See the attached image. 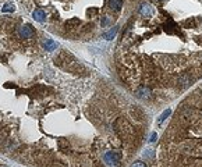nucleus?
<instances>
[{"label": "nucleus", "mask_w": 202, "mask_h": 167, "mask_svg": "<svg viewBox=\"0 0 202 167\" xmlns=\"http://www.w3.org/2000/svg\"><path fill=\"white\" fill-rule=\"evenodd\" d=\"M153 141H156V134H152V137H151V142H153Z\"/></svg>", "instance_id": "9b49d317"}, {"label": "nucleus", "mask_w": 202, "mask_h": 167, "mask_svg": "<svg viewBox=\"0 0 202 167\" xmlns=\"http://www.w3.org/2000/svg\"><path fill=\"white\" fill-rule=\"evenodd\" d=\"M123 6V0H109V7L114 11H119Z\"/></svg>", "instance_id": "7ed1b4c3"}, {"label": "nucleus", "mask_w": 202, "mask_h": 167, "mask_svg": "<svg viewBox=\"0 0 202 167\" xmlns=\"http://www.w3.org/2000/svg\"><path fill=\"white\" fill-rule=\"evenodd\" d=\"M18 35L24 41H31V39L35 38V31H34V28L29 24H24V25L18 28Z\"/></svg>", "instance_id": "f257e3e1"}, {"label": "nucleus", "mask_w": 202, "mask_h": 167, "mask_svg": "<svg viewBox=\"0 0 202 167\" xmlns=\"http://www.w3.org/2000/svg\"><path fill=\"white\" fill-rule=\"evenodd\" d=\"M139 11H141V14L144 15V17H151L152 13H153V11H152V6L151 4H142Z\"/></svg>", "instance_id": "20e7f679"}, {"label": "nucleus", "mask_w": 202, "mask_h": 167, "mask_svg": "<svg viewBox=\"0 0 202 167\" xmlns=\"http://www.w3.org/2000/svg\"><path fill=\"white\" fill-rule=\"evenodd\" d=\"M131 167H147V164H145V163H142V162H137Z\"/></svg>", "instance_id": "9d476101"}, {"label": "nucleus", "mask_w": 202, "mask_h": 167, "mask_svg": "<svg viewBox=\"0 0 202 167\" xmlns=\"http://www.w3.org/2000/svg\"><path fill=\"white\" fill-rule=\"evenodd\" d=\"M43 48H45V50H54V49L57 48V45H56V42H53L52 39H45V41H43Z\"/></svg>", "instance_id": "39448f33"}, {"label": "nucleus", "mask_w": 202, "mask_h": 167, "mask_svg": "<svg viewBox=\"0 0 202 167\" xmlns=\"http://www.w3.org/2000/svg\"><path fill=\"white\" fill-rule=\"evenodd\" d=\"M14 4L13 3H7V4L4 6V7H2V11L3 13H10V11H14Z\"/></svg>", "instance_id": "423d86ee"}, {"label": "nucleus", "mask_w": 202, "mask_h": 167, "mask_svg": "<svg viewBox=\"0 0 202 167\" xmlns=\"http://www.w3.org/2000/svg\"><path fill=\"white\" fill-rule=\"evenodd\" d=\"M180 84H183L184 86H188V85H191V79H188V75L183 77V78L180 79Z\"/></svg>", "instance_id": "0eeeda50"}, {"label": "nucleus", "mask_w": 202, "mask_h": 167, "mask_svg": "<svg viewBox=\"0 0 202 167\" xmlns=\"http://www.w3.org/2000/svg\"><path fill=\"white\" fill-rule=\"evenodd\" d=\"M32 17H34V20L38 21V23H43V21L46 20V14H45V11L40 10V8H36V10H34Z\"/></svg>", "instance_id": "f03ea898"}, {"label": "nucleus", "mask_w": 202, "mask_h": 167, "mask_svg": "<svg viewBox=\"0 0 202 167\" xmlns=\"http://www.w3.org/2000/svg\"><path fill=\"white\" fill-rule=\"evenodd\" d=\"M170 113H172V110H166V111H164V113L163 114H162V116L159 117V123H162V121H163V120H166L167 119V117H169L170 116Z\"/></svg>", "instance_id": "6e6552de"}, {"label": "nucleus", "mask_w": 202, "mask_h": 167, "mask_svg": "<svg viewBox=\"0 0 202 167\" xmlns=\"http://www.w3.org/2000/svg\"><path fill=\"white\" fill-rule=\"evenodd\" d=\"M114 33H116V28H114L113 31H110V32L105 33V35H103V38H105V39H111V38H113V36H114Z\"/></svg>", "instance_id": "1a4fd4ad"}]
</instances>
